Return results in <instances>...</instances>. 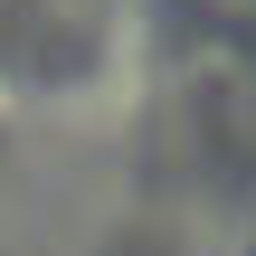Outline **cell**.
Wrapping results in <instances>:
<instances>
[{"label": "cell", "instance_id": "6da1fadb", "mask_svg": "<svg viewBox=\"0 0 256 256\" xmlns=\"http://www.w3.org/2000/svg\"><path fill=\"white\" fill-rule=\"evenodd\" d=\"M209 10H218L228 28H256V0H209Z\"/></svg>", "mask_w": 256, "mask_h": 256}]
</instances>
